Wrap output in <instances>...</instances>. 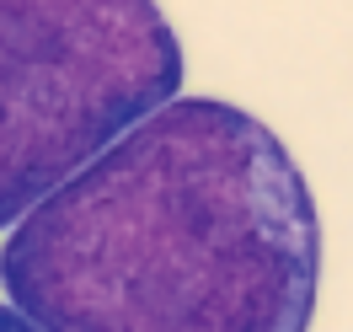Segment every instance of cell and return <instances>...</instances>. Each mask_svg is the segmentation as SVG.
Wrapping results in <instances>:
<instances>
[{
    "label": "cell",
    "mask_w": 353,
    "mask_h": 332,
    "mask_svg": "<svg viewBox=\"0 0 353 332\" xmlns=\"http://www.w3.org/2000/svg\"><path fill=\"white\" fill-rule=\"evenodd\" d=\"M0 284L43 332H310L321 209L225 97H166L6 231Z\"/></svg>",
    "instance_id": "1"
},
{
    "label": "cell",
    "mask_w": 353,
    "mask_h": 332,
    "mask_svg": "<svg viewBox=\"0 0 353 332\" xmlns=\"http://www.w3.org/2000/svg\"><path fill=\"white\" fill-rule=\"evenodd\" d=\"M155 0H0V231L182 91Z\"/></svg>",
    "instance_id": "2"
},
{
    "label": "cell",
    "mask_w": 353,
    "mask_h": 332,
    "mask_svg": "<svg viewBox=\"0 0 353 332\" xmlns=\"http://www.w3.org/2000/svg\"><path fill=\"white\" fill-rule=\"evenodd\" d=\"M0 332H43L38 322H27L17 306H0Z\"/></svg>",
    "instance_id": "3"
}]
</instances>
